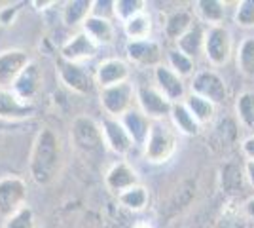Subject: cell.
<instances>
[{
  "label": "cell",
  "instance_id": "1",
  "mask_svg": "<svg viewBox=\"0 0 254 228\" xmlns=\"http://www.w3.org/2000/svg\"><path fill=\"white\" fill-rule=\"evenodd\" d=\"M63 167V147L59 135L52 128L36 133L29 156V173L38 186H50Z\"/></svg>",
  "mask_w": 254,
  "mask_h": 228
},
{
  "label": "cell",
  "instance_id": "2",
  "mask_svg": "<svg viewBox=\"0 0 254 228\" xmlns=\"http://www.w3.org/2000/svg\"><path fill=\"white\" fill-rule=\"evenodd\" d=\"M177 130L171 126L167 120H158L152 122L150 126L148 139L144 143L142 151L144 158L150 163H165L173 158V154L177 151Z\"/></svg>",
  "mask_w": 254,
  "mask_h": 228
},
{
  "label": "cell",
  "instance_id": "3",
  "mask_svg": "<svg viewBox=\"0 0 254 228\" xmlns=\"http://www.w3.org/2000/svg\"><path fill=\"white\" fill-rule=\"evenodd\" d=\"M70 139L80 152L87 156H99L106 149L101 124L89 116H76L70 126Z\"/></svg>",
  "mask_w": 254,
  "mask_h": 228
},
{
  "label": "cell",
  "instance_id": "4",
  "mask_svg": "<svg viewBox=\"0 0 254 228\" xmlns=\"http://www.w3.org/2000/svg\"><path fill=\"white\" fill-rule=\"evenodd\" d=\"M203 54L212 67H224L233 54L232 33L226 25H212L205 29V48Z\"/></svg>",
  "mask_w": 254,
  "mask_h": 228
},
{
  "label": "cell",
  "instance_id": "5",
  "mask_svg": "<svg viewBox=\"0 0 254 228\" xmlns=\"http://www.w3.org/2000/svg\"><path fill=\"white\" fill-rule=\"evenodd\" d=\"M135 99H137V87L131 82L103 87L99 91L101 107L106 112V116H110V118H122L127 110L133 109Z\"/></svg>",
  "mask_w": 254,
  "mask_h": 228
},
{
  "label": "cell",
  "instance_id": "6",
  "mask_svg": "<svg viewBox=\"0 0 254 228\" xmlns=\"http://www.w3.org/2000/svg\"><path fill=\"white\" fill-rule=\"evenodd\" d=\"M27 206V183L17 175L0 177V217L6 219Z\"/></svg>",
  "mask_w": 254,
  "mask_h": 228
},
{
  "label": "cell",
  "instance_id": "7",
  "mask_svg": "<svg viewBox=\"0 0 254 228\" xmlns=\"http://www.w3.org/2000/svg\"><path fill=\"white\" fill-rule=\"evenodd\" d=\"M191 93L209 99L218 107V105H224L228 99V86L216 71L203 69V71H197L191 78Z\"/></svg>",
  "mask_w": 254,
  "mask_h": 228
},
{
  "label": "cell",
  "instance_id": "8",
  "mask_svg": "<svg viewBox=\"0 0 254 228\" xmlns=\"http://www.w3.org/2000/svg\"><path fill=\"white\" fill-rule=\"evenodd\" d=\"M57 73H59V80L74 93L89 95V93L95 91V76L91 75L84 65H76L70 61L59 59L57 61Z\"/></svg>",
  "mask_w": 254,
  "mask_h": 228
},
{
  "label": "cell",
  "instance_id": "9",
  "mask_svg": "<svg viewBox=\"0 0 254 228\" xmlns=\"http://www.w3.org/2000/svg\"><path fill=\"white\" fill-rule=\"evenodd\" d=\"M135 101L138 105V110L152 122L169 118L171 109H173V103L156 86H138Z\"/></svg>",
  "mask_w": 254,
  "mask_h": 228
},
{
  "label": "cell",
  "instance_id": "10",
  "mask_svg": "<svg viewBox=\"0 0 254 228\" xmlns=\"http://www.w3.org/2000/svg\"><path fill=\"white\" fill-rule=\"evenodd\" d=\"M31 61V55L19 48L0 52V89H11L15 80Z\"/></svg>",
  "mask_w": 254,
  "mask_h": 228
},
{
  "label": "cell",
  "instance_id": "11",
  "mask_svg": "<svg viewBox=\"0 0 254 228\" xmlns=\"http://www.w3.org/2000/svg\"><path fill=\"white\" fill-rule=\"evenodd\" d=\"M101 131L105 137V145L108 151H112L118 156H127L133 151V141L129 137V133L126 131L124 124L120 122V118H110L105 116L101 120Z\"/></svg>",
  "mask_w": 254,
  "mask_h": 228
},
{
  "label": "cell",
  "instance_id": "12",
  "mask_svg": "<svg viewBox=\"0 0 254 228\" xmlns=\"http://www.w3.org/2000/svg\"><path fill=\"white\" fill-rule=\"evenodd\" d=\"M36 114L34 103H25L11 89H0V118L10 124H21Z\"/></svg>",
  "mask_w": 254,
  "mask_h": 228
},
{
  "label": "cell",
  "instance_id": "13",
  "mask_svg": "<svg viewBox=\"0 0 254 228\" xmlns=\"http://www.w3.org/2000/svg\"><path fill=\"white\" fill-rule=\"evenodd\" d=\"M97 52H99V46L84 31H80V33L72 34L61 46V59L76 63V65H82L85 61L93 59L97 55Z\"/></svg>",
  "mask_w": 254,
  "mask_h": 228
},
{
  "label": "cell",
  "instance_id": "14",
  "mask_svg": "<svg viewBox=\"0 0 254 228\" xmlns=\"http://www.w3.org/2000/svg\"><path fill=\"white\" fill-rule=\"evenodd\" d=\"M126 54L135 65L140 67L156 69L163 61V50H161L159 42L152 40V38H148V40H129L126 44Z\"/></svg>",
  "mask_w": 254,
  "mask_h": 228
},
{
  "label": "cell",
  "instance_id": "15",
  "mask_svg": "<svg viewBox=\"0 0 254 228\" xmlns=\"http://www.w3.org/2000/svg\"><path fill=\"white\" fill-rule=\"evenodd\" d=\"M129 75H131V69L127 65L124 59L120 57H110V59H105L97 65L95 73V84L101 89L103 87H110V86H118V84H124V82H129Z\"/></svg>",
  "mask_w": 254,
  "mask_h": 228
},
{
  "label": "cell",
  "instance_id": "16",
  "mask_svg": "<svg viewBox=\"0 0 254 228\" xmlns=\"http://www.w3.org/2000/svg\"><path fill=\"white\" fill-rule=\"evenodd\" d=\"M154 82L159 91L169 99L171 103H182L186 99V84L184 78H180L177 73H173L167 65H161L154 69Z\"/></svg>",
  "mask_w": 254,
  "mask_h": 228
},
{
  "label": "cell",
  "instance_id": "17",
  "mask_svg": "<svg viewBox=\"0 0 254 228\" xmlns=\"http://www.w3.org/2000/svg\"><path fill=\"white\" fill-rule=\"evenodd\" d=\"M40 87H42V71L36 61H31L15 80L11 91L25 103H32L34 97L40 93Z\"/></svg>",
  "mask_w": 254,
  "mask_h": 228
},
{
  "label": "cell",
  "instance_id": "18",
  "mask_svg": "<svg viewBox=\"0 0 254 228\" xmlns=\"http://www.w3.org/2000/svg\"><path fill=\"white\" fill-rule=\"evenodd\" d=\"M105 185L112 194L120 196L122 192L129 190L131 186L140 185L137 171L127 162H116L108 167L105 173Z\"/></svg>",
  "mask_w": 254,
  "mask_h": 228
},
{
  "label": "cell",
  "instance_id": "19",
  "mask_svg": "<svg viewBox=\"0 0 254 228\" xmlns=\"http://www.w3.org/2000/svg\"><path fill=\"white\" fill-rule=\"evenodd\" d=\"M120 122L124 124L126 131L129 133L131 141L135 147H144V143L148 139L150 126H152V120H148L138 109L127 110L126 114L120 118Z\"/></svg>",
  "mask_w": 254,
  "mask_h": 228
},
{
  "label": "cell",
  "instance_id": "20",
  "mask_svg": "<svg viewBox=\"0 0 254 228\" xmlns=\"http://www.w3.org/2000/svg\"><path fill=\"white\" fill-rule=\"evenodd\" d=\"M84 31L93 42L101 48V46H108L116 40V27L112 19H105V17H97V15H89L85 23L82 25Z\"/></svg>",
  "mask_w": 254,
  "mask_h": 228
},
{
  "label": "cell",
  "instance_id": "21",
  "mask_svg": "<svg viewBox=\"0 0 254 228\" xmlns=\"http://www.w3.org/2000/svg\"><path fill=\"white\" fill-rule=\"evenodd\" d=\"M169 118H171V126L179 131L180 135L195 137V135H199L203 130V126L193 118V114H191L190 110H188V107L184 105V101L173 105Z\"/></svg>",
  "mask_w": 254,
  "mask_h": 228
},
{
  "label": "cell",
  "instance_id": "22",
  "mask_svg": "<svg viewBox=\"0 0 254 228\" xmlns=\"http://www.w3.org/2000/svg\"><path fill=\"white\" fill-rule=\"evenodd\" d=\"M175 44H177L179 52H182L184 55H188L190 59L195 61V57L201 55L203 48H205V27L201 25V21L193 23L190 31L182 34Z\"/></svg>",
  "mask_w": 254,
  "mask_h": 228
},
{
  "label": "cell",
  "instance_id": "23",
  "mask_svg": "<svg viewBox=\"0 0 254 228\" xmlns=\"http://www.w3.org/2000/svg\"><path fill=\"white\" fill-rule=\"evenodd\" d=\"M195 23L193 15H191L190 10H184V8H179V10L171 11L165 19V25H163V31H165V36L177 42L182 34H186L191 29V25Z\"/></svg>",
  "mask_w": 254,
  "mask_h": 228
},
{
  "label": "cell",
  "instance_id": "24",
  "mask_svg": "<svg viewBox=\"0 0 254 228\" xmlns=\"http://www.w3.org/2000/svg\"><path fill=\"white\" fill-rule=\"evenodd\" d=\"M93 11V0H68L63 4L61 10V21L66 27H78L84 25L85 19Z\"/></svg>",
  "mask_w": 254,
  "mask_h": 228
},
{
  "label": "cell",
  "instance_id": "25",
  "mask_svg": "<svg viewBox=\"0 0 254 228\" xmlns=\"http://www.w3.org/2000/svg\"><path fill=\"white\" fill-rule=\"evenodd\" d=\"M184 105L188 107V110L193 114V118L197 120L201 126H205V124L212 122V120H214V116H216V105H214V103H211L209 99L199 97V95L191 93V91L186 95V99H184Z\"/></svg>",
  "mask_w": 254,
  "mask_h": 228
},
{
  "label": "cell",
  "instance_id": "26",
  "mask_svg": "<svg viewBox=\"0 0 254 228\" xmlns=\"http://www.w3.org/2000/svg\"><path fill=\"white\" fill-rule=\"evenodd\" d=\"M195 11L203 23L209 27L212 25H224L226 17V2L222 0H197L195 2Z\"/></svg>",
  "mask_w": 254,
  "mask_h": 228
},
{
  "label": "cell",
  "instance_id": "27",
  "mask_svg": "<svg viewBox=\"0 0 254 228\" xmlns=\"http://www.w3.org/2000/svg\"><path fill=\"white\" fill-rule=\"evenodd\" d=\"M235 114L239 124L245 130L251 131V135L254 133V91L247 89L241 91L237 99H235Z\"/></svg>",
  "mask_w": 254,
  "mask_h": 228
},
{
  "label": "cell",
  "instance_id": "28",
  "mask_svg": "<svg viewBox=\"0 0 254 228\" xmlns=\"http://www.w3.org/2000/svg\"><path fill=\"white\" fill-rule=\"evenodd\" d=\"M237 69L245 78H254V36H247L237 48Z\"/></svg>",
  "mask_w": 254,
  "mask_h": 228
},
{
  "label": "cell",
  "instance_id": "29",
  "mask_svg": "<svg viewBox=\"0 0 254 228\" xmlns=\"http://www.w3.org/2000/svg\"><path fill=\"white\" fill-rule=\"evenodd\" d=\"M124 33L129 40H148L152 34V17L148 11L124 23Z\"/></svg>",
  "mask_w": 254,
  "mask_h": 228
},
{
  "label": "cell",
  "instance_id": "30",
  "mask_svg": "<svg viewBox=\"0 0 254 228\" xmlns=\"http://www.w3.org/2000/svg\"><path fill=\"white\" fill-rule=\"evenodd\" d=\"M118 202L126 209H129V211H142L150 202L148 190L142 185H135L118 196Z\"/></svg>",
  "mask_w": 254,
  "mask_h": 228
},
{
  "label": "cell",
  "instance_id": "31",
  "mask_svg": "<svg viewBox=\"0 0 254 228\" xmlns=\"http://www.w3.org/2000/svg\"><path fill=\"white\" fill-rule=\"evenodd\" d=\"M144 11H146L144 0H114V17L122 25Z\"/></svg>",
  "mask_w": 254,
  "mask_h": 228
},
{
  "label": "cell",
  "instance_id": "32",
  "mask_svg": "<svg viewBox=\"0 0 254 228\" xmlns=\"http://www.w3.org/2000/svg\"><path fill=\"white\" fill-rule=\"evenodd\" d=\"M167 67H169L173 73H177L180 78H186V76L193 75L195 63H193V59H190L188 55L179 52L177 48H173V50L167 52Z\"/></svg>",
  "mask_w": 254,
  "mask_h": 228
},
{
  "label": "cell",
  "instance_id": "33",
  "mask_svg": "<svg viewBox=\"0 0 254 228\" xmlns=\"http://www.w3.org/2000/svg\"><path fill=\"white\" fill-rule=\"evenodd\" d=\"M222 188L224 190H228V192H241L239 188L243 186V181L245 179V169H241L239 165H224L222 169Z\"/></svg>",
  "mask_w": 254,
  "mask_h": 228
},
{
  "label": "cell",
  "instance_id": "34",
  "mask_svg": "<svg viewBox=\"0 0 254 228\" xmlns=\"http://www.w3.org/2000/svg\"><path fill=\"white\" fill-rule=\"evenodd\" d=\"M2 228H36L34 211L29 206L21 207L17 213H13L11 217L4 221V227Z\"/></svg>",
  "mask_w": 254,
  "mask_h": 228
},
{
  "label": "cell",
  "instance_id": "35",
  "mask_svg": "<svg viewBox=\"0 0 254 228\" xmlns=\"http://www.w3.org/2000/svg\"><path fill=\"white\" fill-rule=\"evenodd\" d=\"M235 25L241 29L254 27V0H241L235 4Z\"/></svg>",
  "mask_w": 254,
  "mask_h": 228
},
{
  "label": "cell",
  "instance_id": "36",
  "mask_svg": "<svg viewBox=\"0 0 254 228\" xmlns=\"http://www.w3.org/2000/svg\"><path fill=\"white\" fill-rule=\"evenodd\" d=\"M212 228H249V225H247V217L243 215V211L228 207L226 211H222V215L216 219Z\"/></svg>",
  "mask_w": 254,
  "mask_h": 228
},
{
  "label": "cell",
  "instance_id": "37",
  "mask_svg": "<svg viewBox=\"0 0 254 228\" xmlns=\"http://www.w3.org/2000/svg\"><path fill=\"white\" fill-rule=\"evenodd\" d=\"M91 15L112 19L114 17V0H93V11Z\"/></svg>",
  "mask_w": 254,
  "mask_h": 228
},
{
  "label": "cell",
  "instance_id": "38",
  "mask_svg": "<svg viewBox=\"0 0 254 228\" xmlns=\"http://www.w3.org/2000/svg\"><path fill=\"white\" fill-rule=\"evenodd\" d=\"M19 6H23V4H6V6L0 8V25L2 27H8V25L15 21L17 13L21 11Z\"/></svg>",
  "mask_w": 254,
  "mask_h": 228
},
{
  "label": "cell",
  "instance_id": "39",
  "mask_svg": "<svg viewBox=\"0 0 254 228\" xmlns=\"http://www.w3.org/2000/svg\"><path fill=\"white\" fill-rule=\"evenodd\" d=\"M241 151H243L247 160H253L254 162V133L253 135H249L247 139H243V143H241Z\"/></svg>",
  "mask_w": 254,
  "mask_h": 228
},
{
  "label": "cell",
  "instance_id": "40",
  "mask_svg": "<svg viewBox=\"0 0 254 228\" xmlns=\"http://www.w3.org/2000/svg\"><path fill=\"white\" fill-rule=\"evenodd\" d=\"M243 169H245V179H247V183L254 188V162L253 160H247Z\"/></svg>",
  "mask_w": 254,
  "mask_h": 228
},
{
  "label": "cell",
  "instance_id": "41",
  "mask_svg": "<svg viewBox=\"0 0 254 228\" xmlns=\"http://www.w3.org/2000/svg\"><path fill=\"white\" fill-rule=\"evenodd\" d=\"M241 211H243V215L247 219L254 221V196H253V198H249V200L245 202V204H243V209H241Z\"/></svg>",
  "mask_w": 254,
  "mask_h": 228
},
{
  "label": "cell",
  "instance_id": "42",
  "mask_svg": "<svg viewBox=\"0 0 254 228\" xmlns=\"http://www.w3.org/2000/svg\"><path fill=\"white\" fill-rule=\"evenodd\" d=\"M32 6H55V2H32ZM46 10V8H42Z\"/></svg>",
  "mask_w": 254,
  "mask_h": 228
}]
</instances>
